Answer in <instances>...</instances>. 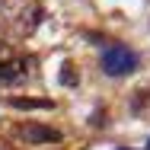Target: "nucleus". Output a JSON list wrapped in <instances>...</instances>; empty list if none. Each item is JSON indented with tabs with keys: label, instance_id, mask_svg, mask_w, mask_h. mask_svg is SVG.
<instances>
[{
	"label": "nucleus",
	"instance_id": "obj_3",
	"mask_svg": "<svg viewBox=\"0 0 150 150\" xmlns=\"http://www.w3.org/2000/svg\"><path fill=\"white\" fill-rule=\"evenodd\" d=\"M19 137H26L29 144H58L61 131L51 125H23L19 128Z\"/></svg>",
	"mask_w": 150,
	"mask_h": 150
},
{
	"label": "nucleus",
	"instance_id": "obj_9",
	"mask_svg": "<svg viewBox=\"0 0 150 150\" xmlns=\"http://www.w3.org/2000/svg\"><path fill=\"white\" fill-rule=\"evenodd\" d=\"M147 150H150V144H147Z\"/></svg>",
	"mask_w": 150,
	"mask_h": 150
},
{
	"label": "nucleus",
	"instance_id": "obj_4",
	"mask_svg": "<svg viewBox=\"0 0 150 150\" xmlns=\"http://www.w3.org/2000/svg\"><path fill=\"white\" fill-rule=\"evenodd\" d=\"M38 19H42V6L38 3H32V6H26L19 16H16V26H19V32H35V26H38Z\"/></svg>",
	"mask_w": 150,
	"mask_h": 150
},
{
	"label": "nucleus",
	"instance_id": "obj_1",
	"mask_svg": "<svg viewBox=\"0 0 150 150\" xmlns=\"http://www.w3.org/2000/svg\"><path fill=\"white\" fill-rule=\"evenodd\" d=\"M29 70H32V61L26 58V54H19L13 45L0 42V83L13 86V83H19V80H26Z\"/></svg>",
	"mask_w": 150,
	"mask_h": 150
},
{
	"label": "nucleus",
	"instance_id": "obj_7",
	"mask_svg": "<svg viewBox=\"0 0 150 150\" xmlns=\"http://www.w3.org/2000/svg\"><path fill=\"white\" fill-rule=\"evenodd\" d=\"M61 83H64V86H77V70H74L70 61L61 64Z\"/></svg>",
	"mask_w": 150,
	"mask_h": 150
},
{
	"label": "nucleus",
	"instance_id": "obj_6",
	"mask_svg": "<svg viewBox=\"0 0 150 150\" xmlns=\"http://www.w3.org/2000/svg\"><path fill=\"white\" fill-rule=\"evenodd\" d=\"M10 105H16V109H54V99H45V96H16V99H10Z\"/></svg>",
	"mask_w": 150,
	"mask_h": 150
},
{
	"label": "nucleus",
	"instance_id": "obj_2",
	"mask_svg": "<svg viewBox=\"0 0 150 150\" xmlns=\"http://www.w3.org/2000/svg\"><path fill=\"white\" fill-rule=\"evenodd\" d=\"M134 67H137V54H134L131 48H125V45L105 48V54H102V70H105L109 77H125V74H131Z\"/></svg>",
	"mask_w": 150,
	"mask_h": 150
},
{
	"label": "nucleus",
	"instance_id": "obj_8",
	"mask_svg": "<svg viewBox=\"0 0 150 150\" xmlns=\"http://www.w3.org/2000/svg\"><path fill=\"white\" fill-rule=\"evenodd\" d=\"M121 150H131V147H121Z\"/></svg>",
	"mask_w": 150,
	"mask_h": 150
},
{
	"label": "nucleus",
	"instance_id": "obj_5",
	"mask_svg": "<svg viewBox=\"0 0 150 150\" xmlns=\"http://www.w3.org/2000/svg\"><path fill=\"white\" fill-rule=\"evenodd\" d=\"M128 109H131V115H137V118L150 115V86H141V90L134 93V96L128 99Z\"/></svg>",
	"mask_w": 150,
	"mask_h": 150
}]
</instances>
